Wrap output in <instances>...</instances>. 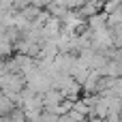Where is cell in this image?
<instances>
[{
    "instance_id": "6",
    "label": "cell",
    "mask_w": 122,
    "mask_h": 122,
    "mask_svg": "<svg viewBox=\"0 0 122 122\" xmlns=\"http://www.w3.org/2000/svg\"><path fill=\"white\" fill-rule=\"evenodd\" d=\"M43 9H36V6H32V4H28V6H24L19 13H21V17L24 19H28V21H34L36 17H39V13H41Z\"/></svg>"
},
{
    "instance_id": "1",
    "label": "cell",
    "mask_w": 122,
    "mask_h": 122,
    "mask_svg": "<svg viewBox=\"0 0 122 122\" xmlns=\"http://www.w3.org/2000/svg\"><path fill=\"white\" fill-rule=\"evenodd\" d=\"M24 88H26V84H24V77H21L19 73H2V75H0V92H2L4 97H9L11 101H13Z\"/></svg>"
},
{
    "instance_id": "4",
    "label": "cell",
    "mask_w": 122,
    "mask_h": 122,
    "mask_svg": "<svg viewBox=\"0 0 122 122\" xmlns=\"http://www.w3.org/2000/svg\"><path fill=\"white\" fill-rule=\"evenodd\" d=\"M56 56H58V45H56V41H41V54H39V58L54 60Z\"/></svg>"
},
{
    "instance_id": "3",
    "label": "cell",
    "mask_w": 122,
    "mask_h": 122,
    "mask_svg": "<svg viewBox=\"0 0 122 122\" xmlns=\"http://www.w3.org/2000/svg\"><path fill=\"white\" fill-rule=\"evenodd\" d=\"M105 26H107V15H105L103 11H99V13H94V15H90V17L86 19V28H88L90 32L101 30V28H105Z\"/></svg>"
},
{
    "instance_id": "8",
    "label": "cell",
    "mask_w": 122,
    "mask_h": 122,
    "mask_svg": "<svg viewBox=\"0 0 122 122\" xmlns=\"http://www.w3.org/2000/svg\"><path fill=\"white\" fill-rule=\"evenodd\" d=\"M28 4L36 6V9H45V6L49 4V0H28Z\"/></svg>"
},
{
    "instance_id": "7",
    "label": "cell",
    "mask_w": 122,
    "mask_h": 122,
    "mask_svg": "<svg viewBox=\"0 0 122 122\" xmlns=\"http://www.w3.org/2000/svg\"><path fill=\"white\" fill-rule=\"evenodd\" d=\"M118 24H122V9H118V11L107 15V28H116Z\"/></svg>"
},
{
    "instance_id": "9",
    "label": "cell",
    "mask_w": 122,
    "mask_h": 122,
    "mask_svg": "<svg viewBox=\"0 0 122 122\" xmlns=\"http://www.w3.org/2000/svg\"><path fill=\"white\" fill-rule=\"evenodd\" d=\"M84 122H105V120H101V118H86Z\"/></svg>"
},
{
    "instance_id": "2",
    "label": "cell",
    "mask_w": 122,
    "mask_h": 122,
    "mask_svg": "<svg viewBox=\"0 0 122 122\" xmlns=\"http://www.w3.org/2000/svg\"><path fill=\"white\" fill-rule=\"evenodd\" d=\"M24 84H26V88H28L30 92H34V94H45L47 90H51V79H49L47 75H43L39 69H34L30 75H26V77H24Z\"/></svg>"
},
{
    "instance_id": "5",
    "label": "cell",
    "mask_w": 122,
    "mask_h": 122,
    "mask_svg": "<svg viewBox=\"0 0 122 122\" xmlns=\"http://www.w3.org/2000/svg\"><path fill=\"white\" fill-rule=\"evenodd\" d=\"M15 109V105H13V101L9 99V97H4L2 92H0V118H6L11 112Z\"/></svg>"
}]
</instances>
